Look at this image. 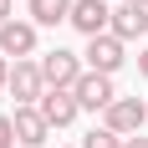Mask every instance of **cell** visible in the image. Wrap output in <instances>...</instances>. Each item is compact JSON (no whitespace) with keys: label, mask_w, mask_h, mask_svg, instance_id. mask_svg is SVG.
Wrapping results in <instances>:
<instances>
[{"label":"cell","mask_w":148,"mask_h":148,"mask_svg":"<svg viewBox=\"0 0 148 148\" xmlns=\"http://www.w3.org/2000/svg\"><path fill=\"white\" fill-rule=\"evenodd\" d=\"M143 118H148V102H143V97H112L102 128H112L118 138H133L138 128H143Z\"/></svg>","instance_id":"obj_1"},{"label":"cell","mask_w":148,"mask_h":148,"mask_svg":"<svg viewBox=\"0 0 148 148\" xmlns=\"http://www.w3.org/2000/svg\"><path fill=\"white\" fill-rule=\"evenodd\" d=\"M36 66H41L46 87H66V92H72L77 82H82V61H77L72 51H61V46H56V51H46V56L36 61Z\"/></svg>","instance_id":"obj_2"},{"label":"cell","mask_w":148,"mask_h":148,"mask_svg":"<svg viewBox=\"0 0 148 148\" xmlns=\"http://www.w3.org/2000/svg\"><path fill=\"white\" fill-rule=\"evenodd\" d=\"M5 87H10V97H15L21 107H36V102H41V92H46V77H41L36 61H15V72H10Z\"/></svg>","instance_id":"obj_3"},{"label":"cell","mask_w":148,"mask_h":148,"mask_svg":"<svg viewBox=\"0 0 148 148\" xmlns=\"http://www.w3.org/2000/svg\"><path fill=\"white\" fill-rule=\"evenodd\" d=\"M87 66H92V72H102V77H112V72L123 66V41L112 36V31L87 36Z\"/></svg>","instance_id":"obj_4"},{"label":"cell","mask_w":148,"mask_h":148,"mask_svg":"<svg viewBox=\"0 0 148 148\" xmlns=\"http://www.w3.org/2000/svg\"><path fill=\"white\" fill-rule=\"evenodd\" d=\"M72 97H77V107H92V112L102 107V112H107V102H112L118 92H112V77H102V72H82V82L72 87Z\"/></svg>","instance_id":"obj_5"},{"label":"cell","mask_w":148,"mask_h":148,"mask_svg":"<svg viewBox=\"0 0 148 148\" xmlns=\"http://www.w3.org/2000/svg\"><path fill=\"white\" fill-rule=\"evenodd\" d=\"M10 128H15V143H21V148H41L46 133H51V123L41 118V107H15Z\"/></svg>","instance_id":"obj_6"},{"label":"cell","mask_w":148,"mask_h":148,"mask_svg":"<svg viewBox=\"0 0 148 148\" xmlns=\"http://www.w3.org/2000/svg\"><path fill=\"white\" fill-rule=\"evenodd\" d=\"M82 36H102L107 21H112V10H107V0H72V15H66Z\"/></svg>","instance_id":"obj_7"},{"label":"cell","mask_w":148,"mask_h":148,"mask_svg":"<svg viewBox=\"0 0 148 148\" xmlns=\"http://www.w3.org/2000/svg\"><path fill=\"white\" fill-rule=\"evenodd\" d=\"M36 107H41V118L51 123V128H66V123H72L77 112H82V107H77V97H72L66 87H46Z\"/></svg>","instance_id":"obj_8"},{"label":"cell","mask_w":148,"mask_h":148,"mask_svg":"<svg viewBox=\"0 0 148 148\" xmlns=\"http://www.w3.org/2000/svg\"><path fill=\"white\" fill-rule=\"evenodd\" d=\"M31 51H36V26H31V21H5V26H0V56H31Z\"/></svg>","instance_id":"obj_9"},{"label":"cell","mask_w":148,"mask_h":148,"mask_svg":"<svg viewBox=\"0 0 148 148\" xmlns=\"http://www.w3.org/2000/svg\"><path fill=\"white\" fill-rule=\"evenodd\" d=\"M107 31H112L118 41H133V36L148 31V10H143V5H118L112 21H107Z\"/></svg>","instance_id":"obj_10"},{"label":"cell","mask_w":148,"mask_h":148,"mask_svg":"<svg viewBox=\"0 0 148 148\" xmlns=\"http://www.w3.org/2000/svg\"><path fill=\"white\" fill-rule=\"evenodd\" d=\"M72 15V0H31V26H56Z\"/></svg>","instance_id":"obj_11"},{"label":"cell","mask_w":148,"mask_h":148,"mask_svg":"<svg viewBox=\"0 0 148 148\" xmlns=\"http://www.w3.org/2000/svg\"><path fill=\"white\" fill-rule=\"evenodd\" d=\"M82 148H123V138L112 133V128H92V133L82 138Z\"/></svg>","instance_id":"obj_12"},{"label":"cell","mask_w":148,"mask_h":148,"mask_svg":"<svg viewBox=\"0 0 148 148\" xmlns=\"http://www.w3.org/2000/svg\"><path fill=\"white\" fill-rule=\"evenodd\" d=\"M0 148H15V128H10L5 112H0Z\"/></svg>","instance_id":"obj_13"},{"label":"cell","mask_w":148,"mask_h":148,"mask_svg":"<svg viewBox=\"0 0 148 148\" xmlns=\"http://www.w3.org/2000/svg\"><path fill=\"white\" fill-rule=\"evenodd\" d=\"M123 148H148V138H143V133H133V138H123Z\"/></svg>","instance_id":"obj_14"},{"label":"cell","mask_w":148,"mask_h":148,"mask_svg":"<svg viewBox=\"0 0 148 148\" xmlns=\"http://www.w3.org/2000/svg\"><path fill=\"white\" fill-rule=\"evenodd\" d=\"M5 21H10V0H0V26H5Z\"/></svg>","instance_id":"obj_15"},{"label":"cell","mask_w":148,"mask_h":148,"mask_svg":"<svg viewBox=\"0 0 148 148\" xmlns=\"http://www.w3.org/2000/svg\"><path fill=\"white\" fill-rule=\"evenodd\" d=\"M5 82H10V66H5V56H0V87H5Z\"/></svg>","instance_id":"obj_16"},{"label":"cell","mask_w":148,"mask_h":148,"mask_svg":"<svg viewBox=\"0 0 148 148\" xmlns=\"http://www.w3.org/2000/svg\"><path fill=\"white\" fill-rule=\"evenodd\" d=\"M138 72H143V77H148V51H143V56H138Z\"/></svg>","instance_id":"obj_17"},{"label":"cell","mask_w":148,"mask_h":148,"mask_svg":"<svg viewBox=\"0 0 148 148\" xmlns=\"http://www.w3.org/2000/svg\"><path fill=\"white\" fill-rule=\"evenodd\" d=\"M123 5H143V10H148V0H123Z\"/></svg>","instance_id":"obj_18"}]
</instances>
